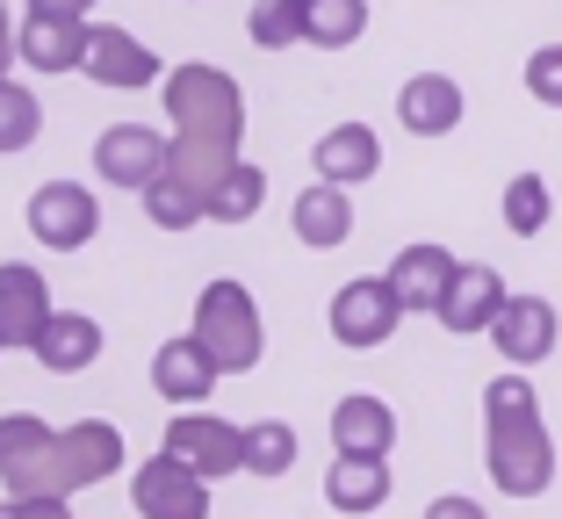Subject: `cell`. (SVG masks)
Masks as SVG:
<instances>
[{
	"label": "cell",
	"mask_w": 562,
	"mask_h": 519,
	"mask_svg": "<svg viewBox=\"0 0 562 519\" xmlns=\"http://www.w3.org/2000/svg\"><path fill=\"white\" fill-rule=\"evenodd\" d=\"M166 116H173V173L210 195L224 173L246 159V87L232 80L224 66H202V58H181V66L159 80Z\"/></svg>",
	"instance_id": "6da1fadb"
},
{
	"label": "cell",
	"mask_w": 562,
	"mask_h": 519,
	"mask_svg": "<svg viewBox=\"0 0 562 519\" xmlns=\"http://www.w3.org/2000/svg\"><path fill=\"white\" fill-rule=\"evenodd\" d=\"M483 470L505 498H548L555 484V433L541 419L527 369H505L483 390Z\"/></svg>",
	"instance_id": "7a4b0ae2"
},
{
	"label": "cell",
	"mask_w": 562,
	"mask_h": 519,
	"mask_svg": "<svg viewBox=\"0 0 562 519\" xmlns=\"http://www.w3.org/2000/svg\"><path fill=\"white\" fill-rule=\"evenodd\" d=\"M188 332H195L202 347L216 353V369H224V375H252V369L267 361L260 303H252V289L232 282V274H216V282L195 296V325H188Z\"/></svg>",
	"instance_id": "3957f363"
},
{
	"label": "cell",
	"mask_w": 562,
	"mask_h": 519,
	"mask_svg": "<svg viewBox=\"0 0 562 519\" xmlns=\"http://www.w3.org/2000/svg\"><path fill=\"white\" fill-rule=\"evenodd\" d=\"M0 490H22V498H72L66 490V433L44 426L36 411H8L0 419Z\"/></svg>",
	"instance_id": "277c9868"
},
{
	"label": "cell",
	"mask_w": 562,
	"mask_h": 519,
	"mask_svg": "<svg viewBox=\"0 0 562 519\" xmlns=\"http://www.w3.org/2000/svg\"><path fill=\"white\" fill-rule=\"evenodd\" d=\"M412 318L404 311V296L390 289V274H353V282H339L331 289V311H325V325H331V339L347 353H375V347H390V332Z\"/></svg>",
	"instance_id": "5b68a950"
},
{
	"label": "cell",
	"mask_w": 562,
	"mask_h": 519,
	"mask_svg": "<svg viewBox=\"0 0 562 519\" xmlns=\"http://www.w3.org/2000/svg\"><path fill=\"white\" fill-rule=\"evenodd\" d=\"M131 505L137 519H210V476L173 448H159L131 470Z\"/></svg>",
	"instance_id": "8992f818"
},
{
	"label": "cell",
	"mask_w": 562,
	"mask_h": 519,
	"mask_svg": "<svg viewBox=\"0 0 562 519\" xmlns=\"http://www.w3.org/2000/svg\"><path fill=\"white\" fill-rule=\"evenodd\" d=\"M30 238L36 246H50V252H87L94 246V232H101V202H94V188H80V181H44L30 195Z\"/></svg>",
	"instance_id": "52a82bcc"
},
{
	"label": "cell",
	"mask_w": 562,
	"mask_h": 519,
	"mask_svg": "<svg viewBox=\"0 0 562 519\" xmlns=\"http://www.w3.org/2000/svg\"><path fill=\"white\" fill-rule=\"evenodd\" d=\"M166 167H173V137L151 131V123H109V131L94 137V173L109 188H137V195H145Z\"/></svg>",
	"instance_id": "ba28073f"
},
{
	"label": "cell",
	"mask_w": 562,
	"mask_h": 519,
	"mask_svg": "<svg viewBox=\"0 0 562 519\" xmlns=\"http://www.w3.org/2000/svg\"><path fill=\"white\" fill-rule=\"evenodd\" d=\"M159 448H173L181 462H195L210 484H224V476H238L246 470V426H232V419H216V411H173L166 419V440Z\"/></svg>",
	"instance_id": "9c48e42d"
},
{
	"label": "cell",
	"mask_w": 562,
	"mask_h": 519,
	"mask_svg": "<svg viewBox=\"0 0 562 519\" xmlns=\"http://www.w3.org/2000/svg\"><path fill=\"white\" fill-rule=\"evenodd\" d=\"M80 72L94 87H109V94H137V87H159L166 66H159V50L137 44L131 30H116V22H87V58Z\"/></svg>",
	"instance_id": "30bf717a"
},
{
	"label": "cell",
	"mask_w": 562,
	"mask_h": 519,
	"mask_svg": "<svg viewBox=\"0 0 562 519\" xmlns=\"http://www.w3.org/2000/svg\"><path fill=\"white\" fill-rule=\"evenodd\" d=\"M50 311H58V303H50V282L30 268V260H8V268H0V347L36 353Z\"/></svg>",
	"instance_id": "8fae6325"
},
{
	"label": "cell",
	"mask_w": 562,
	"mask_h": 519,
	"mask_svg": "<svg viewBox=\"0 0 562 519\" xmlns=\"http://www.w3.org/2000/svg\"><path fill=\"white\" fill-rule=\"evenodd\" d=\"M505 296H513V289H505V274H497V268H483V260H462L432 318H440L454 339H483V332L497 325V311H505Z\"/></svg>",
	"instance_id": "7c38bea8"
},
{
	"label": "cell",
	"mask_w": 562,
	"mask_h": 519,
	"mask_svg": "<svg viewBox=\"0 0 562 519\" xmlns=\"http://www.w3.org/2000/svg\"><path fill=\"white\" fill-rule=\"evenodd\" d=\"M216 383H224V369H216V353L202 347L195 332L166 339V347L151 353V390H159L166 404H181V411L210 404V397H216Z\"/></svg>",
	"instance_id": "4fadbf2b"
},
{
	"label": "cell",
	"mask_w": 562,
	"mask_h": 519,
	"mask_svg": "<svg viewBox=\"0 0 562 519\" xmlns=\"http://www.w3.org/2000/svg\"><path fill=\"white\" fill-rule=\"evenodd\" d=\"M483 339L505 353V369H533V361L555 353V303L548 296H505V311H497V325Z\"/></svg>",
	"instance_id": "5bb4252c"
},
{
	"label": "cell",
	"mask_w": 562,
	"mask_h": 519,
	"mask_svg": "<svg viewBox=\"0 0 562 519\" xmlns=\"http://www.w3.org/2000/svg\"><path fill=\"white\" fill-rule=\"evenodd\" d=\"M390 490H397V476H390V454H339L325 470V505L339 519H368L390 505Z\"/></svg>",
	"instance_id": "9a60e30c"
},
{
	"label": "cell",
	"mask_w": 562,
	"mask_h": 519,
	"mask_svg": "<svg viewBox=\"0 0 562 519\" xmlns=\"http://www.w3.org/2000/svg\"><path fill=\"white\" fill-rule=\"evenodd\" d=\"M311 173L317 181H339V188H361L382 173V137L368 123H331L325 137L311 145Z\"/></svg>",
	"instance_id": "2e32d148"
},
{
	"label": "cell",
	"mask_w": 562,
	"mask_h": 519,
	"mask_svg": "<svg viewBox=\"0 0 562 519\" xmlns=\"http://www.w3.org/2000/svg\"><path fill=\"white\" fill-rule=\"evenodd\" d=\"M462 116H469V101L447 72H412L397 87V123L412 137H447V131H462Z\"/></svg>",
	"instance_id": "e0dca14e"
},
{
	"label": "cell",
	"mask_w": 562,
	"mask_h": 519,
	"mask_svg": "<svg viewBox=\"0 0 562 519\" xmlns=\"http://www.w3.org/2000/svg\"><path fill=\"white\" fill-rule=\"evenodd\" d=\"M123 462H131V448H123V426H109V419H72V426H66V490L109 484Z\"/></svg>",
	"instance_id": "ac0fdd59"
},
{
	"label": "cell",
	"mask_w": 562,
	"mask_h": 519,
	"mask_svg": "<svg viewBox=\"0 0 562 519\" xmlns=\"http://www.w3.org/2000/svg\"><path fill=\"white\" fill-rule=\"evenodd\" d=\"M289 232H296L311 252L347 246V238H353V188H339V181H311V188L296 195V210H289Z\"/></svg>",
	"instance_id": "d6986e66"
},
{
	"label": "cell",
	"mask_w": 562,
	"mask_h": 519,
	"mask_svg": "<svg viewBox=\"0 0 562 519\" xmlns=\"http://www.w3.org/2000/svg\"><path fill=\"white\" fill-rule=\"evenodd\" d=\"M397 448V411L368 390L331 404V454H390Z\"/></svg>",
	"instance_id": "ffe728a7"
},
{
	"label": "cell",
	"mask_w": 562,
	"mask_h": 519,
	"mask_svg": "<svg viewBox=\"0 0 562 519\" xmlns=\"http://www.w3.org/2000/svg\"><path fill=\"white\" fill-rule=\"evenodd\" d=\"M101 347H109L101 318H87V311H50L44 339H36V361H44L50 375H87L101 361Z\"/></svg>",
	"instance_id": "44dd1931"
},
{
	"label": "cell",
	"mask_w": 562,
	"mask_h": 519,
	"mask_svg": "<svg viewBox=\"0 0 562 519\" xmlns=\"http://www.w3.org/2000/svg\"><path fill=\"white\" fill-rule=\"evenodd\" d=\"M15 50H22V66H30V72H80L87 22H72V15H22Z\"/></svg>",
	"instance_id": "7402d4cb"
},
{
	"label": "cell",
	"mask_w": 562,
	"mask_h": 519,
	"mask_svg": "<svg viewBox=\"0 0 562 519\" xmlns=\"http://www.w3.org/2000/svg\"><path fill=\"white\" fill-rule=\"evenodd\" d=\"M454 268H462V260H454L447 246H404L397 260H390V289L404 296V311H440Z\"/></svg>",
	"instance_id": "603a6c76"
},
{
	"label": "cell",
	"mask_w": 562,
	"mask_h": 519,
	"mask_svg": "<svg viewBox=\"0 0 562 519\" xmlns=\"http://www.w3.org/2000/svg\"><path fill=\"white\" fill-rule=\"evenodd\" d=\"M145 217L159 224V232H195V224H210V195H202L188 173H173L166 167L159 181L145 188Z\"/></svg>",
	"instance_id": "cb8c5ba5"
},
{
	"label": "cell",
	"mask_w": 562,
	"mask_h": 519,
	"mask_svg": "<svg viewBox=\"0 0 562 519\" xmlns=\"http://www.w3.org/2000/svg\"><path fill=\"white\" fill-rule=\"evenodd\" d=\"M260 210H267V173L252 167V159H238V167L210 188V224H224V232H246Z\"/></svg>",
	"instance_id": "d4e9b609"
},
{
	"label": "cell",
	"mask_w": 562,
	"mask_h": 519,
	"mask_svg": "<svg viewBox=\"0 0 562 519\" xmlns=\"http://www.w3.org/2000/svg\"><path fill=\"white\" fill-rule=\"evenodd\" d=\"M368 36V0H303V44L347 50Z\"/></svg>",
	"instance_id": "484cf974"
},
{
	"label": "cell",
	"mask_w": 562,
	"mask_h": 519,
	"mask_svg": "<svg viewBox=\"0 0 562 519\" xmlns=\"http://www.w3.org/2000/svg\"><path fill=\"white\" fill-rule=\"evenodd\" d=\"M44 137V101L15 80V72H0V159H15Z\"/></svg>",
	"instance_id": "4316f807"
},
{
	"label": "cell",
	"mask_w": 562,
	"mask_h": 519,
	"mask_svg": "<svg viewBox=\"0 0 562 519\" xmlns=\"http://www.w3.org/2000/svg\"><path fill=\"white\" fill-rule=\"evenodd\" d=\"M497 210H505V232H513V238H541V232H548V217H555V195H548L541 173H513Z\"/></svg>",
	"instance_id": "83f0119b"
},
{
	"label": "cell",
	"mask_w": 562,
	"mask_h": 519,
	"mask_svg": "<svg viewBox=\"0 0 562 519\" xmlns=\"http://www.w3.org/2000/svg\"><path fill=\"white\" fill-rule=\"evenodd\" d=\"M289 470H296V426L252 419L246 426V476H289Z\"/></svg>",
	"instance_id": "f1b7e54d"
},
{
	"label": "cell",
	"mask_w": 562,
	"mask_h": 519,
	"mask_svg": "<svg viewBox=\"0 0 562 519\" xmlns=\"http://www.w3.org/2000/svg\"><path fill=\"white\" fill-rule=\"evenodd\" d=\"M246 36L260 50H296L303 44V0H252Z\"/></svg>",
	"instance_id": "f546056e"
},
{
	"label": "cell",
	"mask_w": 562,
	"mask_h": 519,
	"mask_svg": "<svg viewBox=\"0 0 562 519\" xmlns=\"http://www.w3.org/2000/svg\"><path fill=\"white\" fill-rule=\"evenodd\" d=\"M527 94L541 101V109H562V44H541L527 58Z\"/></svg>",
	"instance_id": "4dcf8cb0"
},
{
	"label": "cell",
	"mask_w": 562,
	"mask_h": 519,
	"mask_svg": "<svg viewBox=\"0 0 562 519\" xmlns=\"http://www.w3.org/2000/svg\"><path fill=\"white\" fill-rule=\"evenodd\" d=\"M0 519H72V498H22V490H8L0 498Z\"/></svg>",
	"instance_id": "1f68e13d"
},
{
	"label": "cell",
	"mask_w": 562,
	"mask_h": 519,
	"mask_svg": "<svg viewBox=\"0 0 562 519\" xmlns=\"http://www.w3.org/2000/svg\"><path fill=\"white\" fill-rule=\"evenodd\" d=\"M426 519H491L476 498H462V490H447V498H432L426 505Z\"/></svg>",
	"instance_id": "d6a6232c"
},
{
	"label": "cell",
	"mask_w": 562,
	"mask_h": 519,
	"mask_svg": "<svg viewBox=\"0 0 562 519\" xmlns=\"http://www.w3.org/2000/svg\"><path fill=\"white\" fill-rule=\"evenodd\" d=\"M30 15H72V22H87V15H94V0H30Z\"/></svg>",
	"instance_id": "836d02e7"
},
{
	"label": "cell",
	"mask_w": 562,
	"mask_h": 519,
	"mask_svg": "<svg viewBox=\"0 0 562 519\" xmlns=\"http://www.w3.org/2000/svg\"><path fill=\"white\" fill-rule=\"evenodd\" d=\"M15 15H8V0H0V72H8V66H15V58H22V50H15Z\"/></svg>",
	"instance_id": "e575fe53"
},
{
	"label": "cell",
	"mask_w": 562,
	"mask_h": 519,
	"mask_svg": "<svg viewBox=\"0 0 562 519\" xmlns=\"http://www.w3.org/2000/svg\"><path fill=\"white\" fill-rule=\"evenodd\" d=\"M0 353H8V347H0Z\"/></svg>",
	"instance_id": "d590c367"
}]
</instances>
